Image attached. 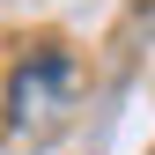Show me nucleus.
I'll list each match as a JSON object with an SVG mask.
<instances>
[{"instance_id":"nucleus-1","label":"nucleus","mask_w":155,"mask_h":155,"mask_svg":"<svg viewBox=\"0 0 155 155\" xmlns=\"http://www.w3.org/2000/svg\"><path fill=\"white\" fill-rule=\"evenodd\" d=\"M74 111V59L59 45H37L22 52V67L8 74V133L22 140H52Z\"/></svg>"}]
</instances>
